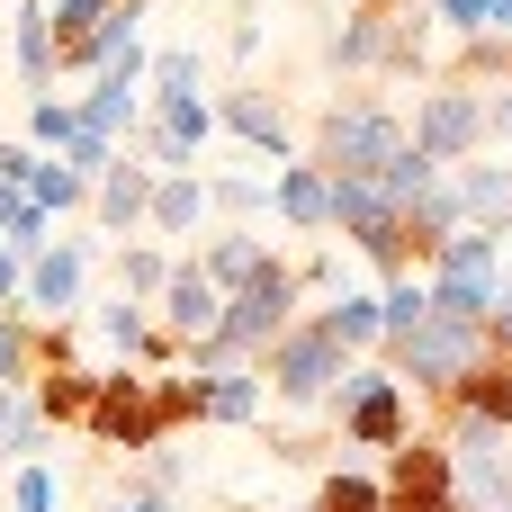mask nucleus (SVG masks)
Masks as SVG:
<instances>
[{"instance_id": "obj_1", "label": "nucleus", "mask_w": 512, "mask_h": 512, "mask_svg": "<svg viewBox=\"0 0 512 512\" xmlns=\"http://www.w3.org/2000/svg\"><path fill=\"white\" fill-rule=\"evenodd\" d=\"M324 171H342V180H378L396 153H405V117L378 99V90H351V99H333L324 117H315V144H306Z\"/></svg>"}, {"instance_id": "obj_2", "label": "nucleus", "mask_w": 512, "mask_h": 512, "mask_svg": "<svg viewBox=\"0 0 512 512\" xmlns=\"http://www.w3.org/2000/svg\"><path fill=\"white\" fill-rule=\"evenodd\" d=\"M378 351H387V369H396L414 396H432V405H441V396H450V387L495 351V333H486V324H459V315H441V306H432L414 333H396V342H378Z\"/></svg>"}, {"instance_id": "obj_3", "label": "nucleus", "mask_w": 512, "mask_h": 512, "mask_svg": "<svg viewBox=\"0 0 512 512\" xmlns=\"http://www.w3.org/2000/svg\"><path fill=\"white\" fill-rule=\"evenodd\" d=\"M405 396H414V387L387 369V351H378V360L360 351V360L342 369V387L324 396V405H333V423H342V450H378V459H387V450L414 432V405H405Z\"/></svg>"}, {"instance_id": "obj_4", "label": "nucleus", "mask_w": 512, "mask_h": 512, "mask_svg": "<svg viewBox=\"0 0 512 512\" xmlns=\"http://www.w3.org/2000/svg\"><path fill=\"white\" fill-rule=\"evenodd\" d=\"M351 360H360V351H351V342L306 306V315L261 351V378H270V396H279V405H324V396L342 387V369H351Z\"/></svg>"}, {"instance_id": "obj_5", "label": "nucleus", "mask_w": 512, "mask_h": 512, "mask_svg": "<svg viewBox=\"0 0 512 512\" xmlns=\"http://www.w3.org/2000/svg\"><path fill=\"white\" fill-rule=\"evenodd\" d=\"M432 306L441 315H459V324H486L495 315V297H504V234L495 225H459L441 252H432Z\"/></svg>"}, {"instance_id": "obj_6", "label": "nucleus", "mask_w": 512, "mask_h": 512, "mask_svg": "<svg viewBox=\"0 0 512 512\" xmlns=\"http://www.w3.org/2000/svg\"><path fill=\"white\" fill-rule=\"evenodd\" d=\"M99 450H153V441H171L180 423H171V405H162V369H135V360H117L108 378H99V405H90V423H81Z\"/></svg>"}, {"instance_id": "obj_7", "label": "nucleus", "mask_w": 512, "mask_h": 512, "mask_svg": "<svg viewBox=\"0 0 512 512\" xmlns=\"http://www.w3.org/2000/svg\"><path fill=\"white\" fill-rule=\"evenodd\" d=\"M405 135H414L432 162H468V153H486V90L459 81V72H432V81L414 90Z\"/></svg>"}, {"instance_id": "obj_8", "label": "nucleus", "mask_w": 512, "mask_h": 512, "mask_svg": "<svg viewBox=\"0 0 512 512\" xmlns=\"http://www.w3.org/2000/svg\"><path fill=\"white\" fill-rule=\"evenodd\" d=\"M297 315H306V279H297V261H270V270H252L243 288H225V324H216V333H225L243 360H261Z\"/></svg>"}, {"instance_id": "obj_9", "label": "nucleus", "mask_w": 512, "mask_h": 512, "mask_svg": "<svg viewBox=\"0 0 512 512\" xmlns=\"http://www.w3.org/2000/svg\"><path fill=\"white\" fill-rule=\"evenodd\" d=\"M333 234H351V252H369L387 279L414 270V243H405V207L378 189V180H342L333 171Z\"/></svg>"}, {"instance_id": "obj_10", "label": "nucleus", "mask_w": 512, "mask_h": 512, "mask_svg": "<svg viewBox=\"0 0 512 512\" xmlns=\"http://www.w3.org/2000/svg\"><path fill=\"white\" fill-rule=\"evenodd\" d=\"M135 144H144L153 171H198V153L216 144V99H207V90H153Z\"/></svg>"}, {"instance_id": "obj_11", "label": "nucleus", "mask_w": 512, "mask_h": 512, "mask_svg": "<svg viewBox=\"0 0 512 512\" xmlns=\"http://www.w3.org/2000/svg\"><path fill=\"white\" fill-rule=\"evenodd\" d=\"M90 234H54L36 261H27V306L18 315H36V324H72V315H90Z\"/></svg>"}, {"instance_id": "obj_12", "label": "nucleus", "mask_w": 512, "mask_h": 512, "mask_svg": "<svg viewBox=\"0 0 512 512\" xmlns=\"http://www.w3.org/2000/svg\"><path fill=\"white\" fill-rule=\"evenodd\" d=\"M270 216H279L288 234H333V171H324L315 153H288V162L270 171Z\"/></svg>"}, {"instance_id": "obj_13", "label": "nucleus", "mask_w": 512, "mask_h": 512, "mask_svg": "<svg viewBox=\"0 0 512 512\" xmlns=\"http://www.w3.org/2000/svg\"><path fill=\"white\" fill-rule=\"evenodd\" d=\"M216 126H225L234 144H252L261 162H288V153H297V126H288V108H279L270 90H252V81H234V90L216 99Z\"/></svg>"}, {"instance_id": "obj_14", "label": "nucleus", "mask_w": 512, "mask_h": 512, "mask_svg": "<svg viewBox=\"0 0 512 512\" xmlns=\"http://www.w3.org/2000/svg\"><path fill=\"white\" fill-rule=\"evenodd\" d=\"M153 315H162V333H180V342H198V333H216V324H225V288L198 270V252H189V261H171V279H162Z\"/></svg>"}, {"instance_id": "obj_15", "label": "nucleus", "mask_w": 512, "mask_h": 512, "mask_svg": "<svg viewBox=\"0 0 512 512\" xmlns=\"http://www.w3.org/2000/svg\"><path fill=\"white\" fill-rule=\"evenodd\" d=\"M387 36H396V0H351V18H333L324 63L333 72H387Z\"/></svg>"}, {"instance_id": "obj_16", "label": "nucleus", "mask_w": 512, "mask_h": 512, "mask_svg": "<svg viewBox=\"0 0 512 512\" xmlns=\"http://www.w3.org/2000/svg\"><path fill=\"white\" fill-rule=\"evenodd\" d=\"M153 162H117L99 189H90V216H99V234H144V216H153Z\"/></svg>"}, {"instance_id": "obj_17", "label": "nucleus", "mask_w": 512, "mask_h": 512, "mask_svg": "<svg viewBox=\"0 0 512 512\" xmlns=\"http://www.w3.org/2000/svg\"><path fill=\"white\" fill-rule=\"evenodd\" d=\"M198 387H207V423H225V432L261 423V405H270V378H261V360H225V369H198Z\"/></svg>"}, {"instance_id": "obj_18", "label": "nucleus", "mask_w": 512, "mask_h": 512, "mask_svg": "<svg viewBox=\"0 0 512 512\" xmlns=\"http://www.w3.org/2000/svg\"><path fill=\"white\" fill-rule=\"evenodd\" d=\"M207 216H216V189H207L198 171H162V180H153V216H144V234H171V243H180V234H198Z\"/></svg>"}, {"instance_id": "obj_19", "label": "nucleus", "mask_w": 512, "mask_h": 512, "mask_svg": "<svg viewBox=\"0 0 512 512\" xmlns=\"http://www.w3.org/2000/svg\"><path fill=\"white\" fill-rule=\"evenodd\" d=\"M450 180H459V198H468V225H495V234H512V162L468 153V162H450Z\"/></svg>"}, {"instance_id": "obj_20", "label": "nucleus", "mask_w": 512, "mask_h": 512, "mask_svg": "<svg viewBox=\"0 0 512 512\" xmlns=\"http://www.w3.org/2000/svg\"><path fill=\"white\" fill-rule=\"evenodd\" d=\"M81 126L135 144V126H144V81H135V72H90V90H81Z\"/></svg>"}, {"instance_id": "obj_21", "label": "nucleus", "mask_w": 512, "mask_h": 512, "mask_svg": "<svg viewBox=\"0 0 512 512\" xmlns=\"http://www.w3.org/2000/svg\"><path fill=\"white\" fill-rule=\"evenodd\" d=\"M270 261H279V252H270L261 225H234V234H207V243H198V270H207L216 288H243V279L270 270Z\"/></svg>"}, {"instance_id": "obj_22", "label": "nucleus", "mask_w": 512, "mask_h": 512, "mask_svg": "<svg viewBox=\"0 0 512 512\" xmlns=\"http://www.w3.org/2000/svg\"><path fill=\"white\" fill-rule=\"evenodd\" d=\"M441 405H459V414L504 423V432H512V351H486V360H477V369H468V378H459Z\"/></svg>"}, {"instance_id": "obj_23", "label": "nucleus", "mask_w": 512, "mask_h": 512, "mask_svg": "<svg viewBox=\"0 0 512 512\" xmlns=\"http://www.w3.org/2000/svg\"><path fill=\"white\" fill-rule=\"evenodd\" d=\"M99 378H108V369L54 360V369L36 378V405H45V423H90V405H99Z\"/></svg>"}, {"instance_id": "obj_24", "label": "nucleus", "mask_w": 512, "mask_h": 512, "mask_svg": "<svg viewBox=\"0 0 512 512\" xmlns=\"http://www.w3.org/2000/svg\"><path fill=\"white\" fill-rule=\"evenodd\" d=\"M45 441H54V423H45L36 387H0V459L9 468L18 459H45Z\"/></svg>"}, {"instance_id": "obj_25", "label": "nucleus", "mask_w": 512, "mask_h": 512, "mask_svg": "<svg viewBox=\"0 0 512 512\" xmlns=\"http://www.w3.org/2000/svg\"><path fill=\"white\" fill-rule=\"evenodd\" d=\"M9 45H18L27 90H45V81H54V9H45V0H18V9H9Z\"/></svg>"}, {"instance_id": "obj_26", "label": "nucleus", "mask_w": 512, "mask_h": 512, "mask_svg": "<svg viewBox=\"0 0 512 512\" xmlns=\"http://www.w3.org/2000/svg\"><path fill=\"white\" fill-rule=\"evenodd\" d=\"M315 315H324V324H333V333H342L351 351H378V342H387V315H378V288H333V297H324Z\"/></svg>"}, {"instance_id": "obj_27", "label": "nucleus", "mask_w": 512, "mask_h": 512, "mask_svg": "<svg viewBox=\"0 0 512 512\" xmlns=\"http://www.w3.org/2000/svg\"><path fill=\"white\" fill-rule=\"evenodd\" d=\"M45 378V342H36V315H0V387H36Z\"/></svg>"}, {"instance_id": "obj_28", "label": "nucleus", "mask_w": 512, "mask_h": 512, "mask_svg": "<svg viewBox=\"0 0 512 512\" xmlns=\"http://www.w3.org/2000/svg\"><path fill=\"white\" fill-rule=\"evenodd\" d=\"M27 198H36V207H54V216H72V207H90V180H81L63 153H36V171H27Z\"/></svg>"}, {"instance_id": "obj_29", "label": "nucleus", "mask_w": 512, "mask_h": 512, "mask_svg": "<svg viewBox=\"0 0 512 512\" xmlns=\"http://www.w3.org/2000/svg\"><path fill=\"white\" fill-rule=\"evenodd\" d=\"M162 279H171V252H162V243H135V234H117V288L153 306V297H162Z\"/></svg>"}, {"instance_id": "obj_30", "label": "nucleus", "mask_w": 512, "mask_h": 512, "mask_svg": "<svg viewBox=\"0 0 512 512\" xmlns=\"http://www.w3.org/2000/svg\"><path fill=\"white\" fill-rule=\"evenodd\" d=\"M306 512H387V477H369V468H333L324 486H315V504Z\"/></svg>"}, {"instance_id": "obj_31", "label": "nucleus", "mask_w": 512, "mask_h": 512, "mask_svg": "<svg viewBox=\"0 0 512 512\" xmlns=\"http://www.w3.org/2000/svg\"><path fill=\"white\" fill-rule=\"evenodd\" d=\"M72 135H81V99H63V90H36V99H27V144L63 153Z\"/></svg>"}, {"instance_id": "obj_32", "label": "nucleus", "mask_w": 512, "mask_h": 512, "mask_svg": "<svg viewBox=\"0 0 512 512\" xmlns=\"http://www.w3.org/2000/svg\"><path fill=\"white\" fill-rule=\"evenodd\" d=\"M378 315H387V342H396V333H414V324L432 315V279H423V270H396V279L378 288Z\"/></svg>"}, {"instance_id": "obj_33", "label": "nucleus", "mask_w": 512, "mask_h": 512, "mask_svg": "<svg viewBox=\"0 0 512 512\" xmlns=\"http://www.w3.org/2000/svg\"><path fill=\"white\" fill-rule=\"evenodd\" d=\"M441 171H450V162H432V153H423V144H414V135H405V153H396V162H387V171H378V189H387V198H396V207H414V198H423V189H432V180H441Z\"/></svg>"}, {"instance_id": "obj_34", "label": "nucleus", "mask_w": 512, "mask_h": 512, "mask_svg": "<svg viewBox=\"0 0 512 512\" xmlns=\"http://www.w3.org/2000/svg\"><path fill=\"white\" fill-rule=\"evenodd\" d=\"M63 162H72V171H81V180L99 189V180H108V171L126 162V135H99V126H81V135L63 144Z\"/></svg>"}, {"instance_id": "obj_35", "label": "nucleus", "mask_w": 512, "mask_h": 512, "mask_svg": "<svg viewBox=\"0 0 512 512\" xmlns=\"http://www.w3.org/2000/svg\"><path fill=\"white\" fill-rule=\"evenodd\" d=\"M54 504H63V477L45 459H18L9 468V512H54Z\"/></svg>"}, {"instance_id": "obj_36", "label": "nucleus", "mask_w": 512, "mask_h": 512, "mask_svg": "<svg viewBox=\"0 0 512 512\" xmlns=\"http://www.w3.org/2000/svg\"><path fill=\"white\" fill-rule=\"evenodd\" d=\"M0 243H9L18 261H36V252L54 243V207H36V198H18V216L0 225Z\"/></svg>"}, {"instance_id": "obj_37", "label": "nucleus", "mask_w": 512, "mask_h": 512, "mask_svg": "<svg viewBox=\"0 0 512 512\" xmlns=\"http://www.w3.org/2000/svg\"><path fill=\"white\" fill-rule=\"evenodd\" d=\"M207 189H216L225 216H270V180H261V171H225V180H207Z\"/></svg>"}, {"instance_id": "obj_38", "label": "nucleus", "mask_w": 512, "mask_h": 512, "mask_svg": "<svg viewBox=\"0 0 512 512\" xmlns=\"http://www.w3.org/2000/svg\"><path fill=\"white\" fill-rule=\"evenodd\" d=\"M198 81H207V63H198L189 45H162V54H153V90H198Z\"/></svg>"}, {"instance_id": "obj_39", "label": "nucleus", "mask_w": 512, "mask_h": 512, "mask_svg": "<svg viewBox=\"0 0 512 512\" xmlns=\"http://www.w3.org/2000/svg\"><path fill=\"white\" fill-rule=\"evenodd\" d=\"M144 468H153V495H180V486H189V459H180L171 441H153V450H144Z\"/></svg>"}, {"instance_id": "obj_40", "label": "nucleus", "mask_w": 512, "mask_h": 512, "mask_svg": "<svg viewBox=\"0 0 512 512\" xmlns=\"http://www.w3.org/2000/svg\"><path fill=\"white\" fill-rule=\"evenodd\" d=\"M486 144H512V81H486Z\"/></svg>"}, {"instance_id": "obj_41", "label": "nucleus", "mask_w": 512, "mask_h": 512, "mask_svg": "<svg viewBox=\"0 0 512 512\" xmlns=\"http://www.w3.org/2000/svg\"><path fill=\"white\" fill-rule=\"evenodd\" d=\"M432 18H441L450 36H477V27H486V0H432Z\"/></svg>"}, {"instance_id": "obj_42", "label": "nucleus", "mask_w": 512, "mask_h": 512, "mask_svg": "<svg viewBox=\"0 0 512 512\" xmlns=\"http://www.w3.org/2000/svg\"><path fill=\"white\" fill-rule=\"evenodd\" d=\"M225 54H234V63H252V54H261V18H252V9H234V27H225Z\"/></svg>"}, {"instance_id": "obj_43", "label": "nucleus", "mask_w": 512, "mask_h": 512, "mask_svg": "<svg viewBox=\"0 0 512 512\" xmlns=\"http://www.w3.org/2000/svg\"><path fill=\"white\" fill-rule=\"evenodd\" d=\"M297 279H306V297H333V288H342V261L315 252V261H297Z\"/></svg>"}, {"instance_id": "obj_44", "label": "nucleus", "mask_w": 512, "mask_h": 512, "mask_svg": "<svg viewBox=\"0 0 512 512\" xmlns=\"http://www.w3.org/2000/svg\"><path fill=\"white\" fill-rule=\"evenodd\" d=\"M36 153H45V144H27V135H18V144H0V180H9V189H27V171H36Z\"/></svg>"}, {"instance_id": "obj_45", "label": "nucleus", "mask_w": 512, "mask_h": 512, "mask_svg": "<svg viewBox=\"0 0 512 512\" xmlns=\"http://www.w3.org/2000/svg\"><path fill=\"white\" fill-rule=\"evenodd\" d=\"M9 306H27V261L0 243V315H9Z\"/></svg>"}, {"instance_id": "obj_46", "label": "nucleus", "mask_w": 512, "mask_h": 512, "mask_svg": "<svg viewBox=\"0 0 512 512\" xmlns=\"http://www.w3.org/2000/svg\"><path fill=\"white\" fill-rule=\"evenodd\" d=\"M486 333H495V351H512V288L495 297V315H486Z\"/></svg>"}, {"instance_id": "obj_47", "label": "nucleus", "mask_w": 512, "mask_h": 512, "mask_svg": "<svg viewBox=\"0 0 512 512\" xmlns=\"http://www.w3.org/2000/svg\"><path fill=\"white\" fill-rule=\"evenodd\" d=\"M108 512H180V504H171V495H153V486H135L126 504H108Z\"/></svg>"}, {"instance_id": "obj_48", "label": "nucleus", "mask_w": 512, "mask_h": 512, "mask_svg": "<svg viewBox=\"0 0 512 512\" xmlns=\"http://www.w3.org/2000/svg\"><path fill=\"white\" fill-rule=\"evenodd\" d=\"M486 27H504V36H512V0H486Z\"/></svg>"}, {"instance_id": "obj_49", "label": "nucleus", "mask_w": 512, "mask_h": 512, "mask_svg": "<svg viewBox=\"0 0 512 512\" xmlns=\"http://www.w3.org/2000/svg\"><path fill=\"white\" fill-rule=\"evenodd\" d=\"M243 512H261V504H243Z\"/></svg>"}]
</instances>
